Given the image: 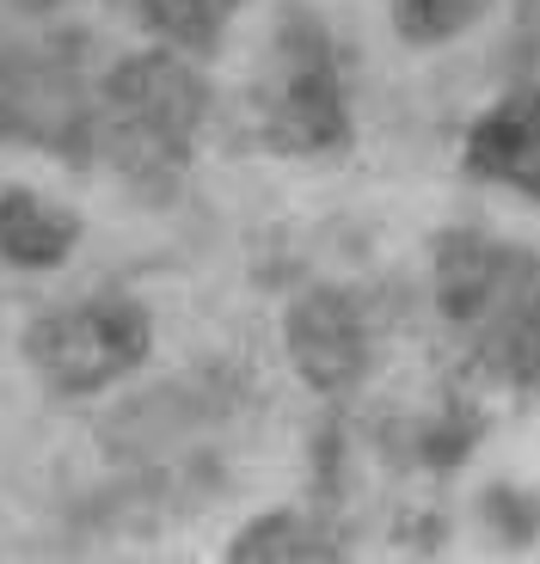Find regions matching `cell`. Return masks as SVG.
Returning <instances> with one entry per match:
<instances>
[{"instance_id":"cell-8","label":"cell","mask_w":540,"mask_h":564,"mask_svg":"<svg viewBox=\"0 0 540 564\" xmlns=\"http://www.w3.org/2000/svg\"><path fill=\"white\" fill-rule=\"evenodd\" d=\"M136 7H142V25L179 56L215 50L222 31L234 25V13H240V0H136Z\"/></svg>"},{"instance_id":"cell-6","label":"cell","mask_w":540,"mask_h":564,"mask_svg":"<svg viewBox=\"0 0 540 564\" xmlns=\"http://www.w3.org/2000/svg\"><path fill=\"white\" fill-rule=\"evenodd\" d=\"M467 172L540 203V80L510 86V93L467 129Z\"/></svg>"},{"instance_id":"cell-10","label":"cell","mask_w":540,"mask_h":564,"mask_svg":"<svg viewBox=\"0 0 540 564\" xmlns=\"http://www.w3.org/2000/svg\"><path fill=\"white\" fill-rule=\"evenodd\" d=\"M234 564H332V552L301 516H270V522H252L240 534Z\"/></svg>"},{"instance_id":"cell-9","label":"cell","mask_w":540,"mask_h":564,"mask_svg":"<svg viewBox=\"0 0 540 564\" xmlns=\"http://www.w3.org/2000/svg\"><path fill=\"white\" fill-rule=\"evenodd\" d=\"M492 0H387V19H393L399 43L412 50H442V43L467 37L473 25L485 19Z\"/></svg>"},{"instance_id":"cell-3","label":"cell","mask_w":540,"mask_h":564,"mask_svg":"<svg viewBox=\"0 0 540 564\" xmlns=\"http://www.w3.org/2000/svg\"><path fill=\"white\" fill-rule=\"evenodd\" d=\"M154 350V325L129 295H93L80 307L43 313L25 332V356L43 375V387L62 399H86L117 387L123 375L148 362Z\"/></svg>"},{"instance_id":"cell-7","label":"cell","mask_w":540,"mask_h":564,"mask_svg":"<svg viewBox=\"0 0 540 564\" xmlns=\"http://www.w3.org/2000/svg\"><path fill=\"white\" fill-rule=\"evenodd\" d=\"M80 246V215L43 191H0V258L13 270H56Z\"/></svg>"},{"instance_id":"cell-1","label":"cell","mask_w":540,"mask_h":564,"mask_svg":"<svg viewBox=\"0 0 540 564\" xmlns=\"http://www.w3.org/2000/svg\"><path fill=\"white\" fill-rule=\"evenodd\" d=\"M203 74L179 50H142L111 68L105 80V141H111L117 166L129 172H172L185 166L191 141L203 123Z\"/></svg>"},{"instance_id":"cell-4","label":"cell","mask_w":540,"mask_h":564,"mask_svg":"<svg viewBox=\"0 0 540 564\" xmlns=\"http://www.w3.org/2000/svg\"><path fill=\"white\" fill-rule=\"evenodd\" d=\"M289 362L313 393H344L369 368V332L350 295L338 289H307L289 307Z\"/></svg>"},{"instance_id":"cell-5","label":"cell","mask_w":540,"mask_h":564,"mask_svg":"<svg viewBox=\"0 0 540 564\" xmlns=\"http://www.w3.org/2000/svg\"><path fill=\"white\" fill-rule=\"evenodd\" d=\"M522 295V258L510 246H492L479 234H442L436 240V301L455 325H492Z\"/></svg>"},{"instance_id":"cell-2","label":"cell","mask_w":540,"mask_h":564,"mask_svg":"<svg viewBox=\"0 0 540 564\" xmlns=\"http://www.w3.org/2000/svg\"><path fill=\"white\" fill-rule=\"evenodd\" d=\"M264 135L283 154H338L350 148V105L326 25L307 7H289L277 25V56L264 80Z\"/></svg>"}]
</instances>
